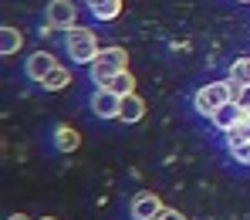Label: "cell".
<instances>
[{
	"instance_id": "cell-17",
	"label": "cell",
	"mask_w": 250,
	"mask_h": 220,
	"mask_svg": "<svg viewBox=\"0 0 250 220\" xmlns=\"http://www.w3.org/2000/svg\"><path fill=\"white\" fill-rule=\"evenodd\" d=\"M230 156H233L240 166H250V139H247V142H237V146H230Z\"/></svg>"
},
{
	"instance_id": "cell-13",
	"label": "cell",
	"mask_w": 250,
	"mask_h": 220,
	"mask_svg": "<svg viewBox=\"0 0 250 220\" xmlns=\"http://www.w3.org/2000/svg\"><path fill=\"white\" fill-rule=\"evenodd\" d=\"M21 44H24V34L17 27H0V54H14L21 51Z\"/></svg>"
},
{
	"instance_id": "cell-19",
	"label": "cell",
	"mask_w": 250,
	"mask_h": 220,
	"mask_svg": "<svg viewBox=\"0 0 250 220\" xmlns=\"http://www.w3.org/2000/svg\"><path fill=\"white\" fill-rule=\"evenodd\" d=\"M227 82H230V95H233V102H244V91H247V88L240 85V82H233V78H227Z\"/></svg>"
},
{
	"instance_id": "cell-5",
	"label": "cell",
	"mask_w": 250,
	"mask_h": 220,
	"mask_svg": "<svg viewBox=\"0 0 250 220\" xmlns=\"http://www.w3.org/2000/svg\"><path fill=\"white\" fill-rule=\"evenodd\" d=\"M91 112H95L98 119H119V112H122V95H115L112 88H98V91L91 95Z\"/></svg>"
},
{
	"instance_id": "cell-6",
	"label": "cell",
	"mask_w": 250,
	"mask_h": 220,
	"mask_svg": "<svg viewBox=\"0 0 250 220\" xmlns=\"http://www.w3.org/2000/svg\"><path fill=\"white\" fill-rule=\"evenodd\" d=\"M250 115V105H244V102H227V105H220L216 112H213V126L216 129H230V126H237V122H244Z\"/></svg>"
},
{
	"instance_id": "cell-21",
	"label": "cell",
	"mask_w": 250,
	"mask_h": 220,
	"mask_svg": "<svg viewBox=\"0 0 250 220\" xmlns=\"http://www.w3.org/2000/svg\"><path fill=\"white\" fill-rule=\"evenodd\" d=\"M41 220H58V217H41Z\"/></svg>"
},
{
	"instance_id": "cell-9",
	"label": "cell",
	"mask_w": 250,
	"mask_h": 220,
	"mask_svg": "<svg viewBox=\"0 0 250 220\" xmlns=\"http://www.w3.org/2000/svg\"><path fill=\"white\" fill-rule=\"evenodd\" d=\"M142 115H146V102H142L135 91H132V95H125L119 119H122V122H128V126H135V122H142Z\"/></svg>"
},
{
	"instance_id": "cell-11",
	"label": "cell",
	"mask_w": 250,
	"mask_h": 220,
	"mask_svg": "<svg viewBox=\"0 0 250 220\" xmlns=\"http://www.w3.org/2000/svg\"><path fill=\"white\" fill-rule=\"evenodd\" d=\"M82 146V135L75 129H68V126H58L54 129V149H61V153H75Z\"/></svg>"
},
{
	"instance_id": "cell-12",
	"label": "cell",
	"mask_w": 250,
	"mask_h": 220,
	"mask_svg": "<svg viewBox=\"0 0 250 220\" xmlns=\"http://www.w3.org/2000/svg\"><path fill=\"white\" fill-rule=\"evenodd\" d=\"M71 82H75V78H71V71L58 65V68H54V71H51V75H47V78L41 82V88H44V91H61V88L71 85Z\"/></svg>"
},
{
	"instance_id": "cell-20",
	"label": "cell",
	"mask_w": 250,
	"mask_h": 220,
	"mask_svg": "<svg viewBox=\"0 0 250 220\" xmlns=\"http://www.w3.org/2000/svg\"><path fill=\"white\" fill-rule=\"evenodd\" d=\"M7 220H27V217H21V214H14V217H7Z\"/></svg>"
},
{
	"instance_id": "cell-4",
	"label": "cell",
	"mask_w": 250,
	"mask_h": 220,
	"mask_svg": "<svg viewBox=\"0 0 250 220\" xmlns=\"http://www.w3.org/2000/svg\"><path fill=\"white\" fill-rule=\"evenodd\" d=\"M44 21H47V27H64L68 31L78 21V7L71 0H51L47 10H44Z\"/></svg>"
},
{
	"instance_id": "cell-1",
	"label": "cell",
	"mask_w": 250,
	"mask_h": 220,
	"mask_svg": "<svg viewBox=\"0 0 250 220\" xmlns=\"http://www.w3.org/2000/svg\"><path fill=\"white\" fill-rule=\"evenodd\" d=\"M88 71H91V82H95L98 88L108 85L115 75L128 71V51H125V47H102L98 58L88 65Z\"/></svg>"
},
{
	"instance_id": "cell-7",
	"label": "cell",
	"mask_w": 250,
	"mask_h": 220,
	"mask_svg": "<svg viewBox=\"0 0 250 220\" xmlns=\"http://www.w3.org/2000/svg\"><path fill=\"white\" fill-rule=\"evenodd\" d=\"M58 68V61H54V54H47V51H34L31 58H27V65H24V75L31 78V82H38L41 85L44 78L51 75Z\"/></svg>"
},
{
	"instance_id": "cell-15",
	"label": "cell",
	"mask_w": 250,
	"mask_h": 220,
	"mask_svg": "<svg viewBox=\"0 0 250 220\" xmlns=\"http://www.w3.org/2000/svg\"><path fill=\"white\" fill-rule=\"evenodd\" d=\"M247 139H250V115L244 122H237V126L227 129V146H237V142H247Z\"/></svg>"
},
{
	"instance_id": "cell-14",
	"label": "cell",
	"mask_w": 250,
	"mask_h": 220,
	"mask_svg": "<svg viewBox=\"0 0 250 220\" xmlns=\"http://www.w3.org/2000/svg\"><path fill=\"white\" fill-rule=\"evenodd\" d=\"M102 88H112L115 95H122V98H125V95L135 91V78H132V71H122V75H115L108 85H102Z\"/></svg>"
},
{
	"instance_id": "cell-8",
	"label": "cell",
	"mask_w": 250,
	"mask_h": 220,
	"mask_svg": "<svg viewBox=\"0 0 250 220\" xmlns=\"http://www.w3.org/2000/svg\"><path fill=\"white\" fill-rule=\"evenodd\" d=\"M159 210H163V200H159L156 193H139V197L128 203V214L135 220H156Z\"/></svg>"
},
{
	"instance_id": "cell-16",
	"label": "cell",
	"mask_w": 250,
	"mask_h": 220,
	"mask_svg": "<svg viewBox=\"0 0 250 220\" xmlns=\"http://www.w3.org/2000/svg\"><path fill=\"white\" fill-rule=\"evenodd\" d=\"M230 78H233V82H240L244 88H250V58H240V61H233V68H230Z\"/></svg>"
},
{
	"instance_id": "cell-10",
	"label": "cell",
	"mask_w": 250,
	"mask_h": 220,
	"mask_svg": "<svg viewBox=\"0 0 250 220\" xmlns=\"http://www.w3.org/2000/svg\"><path fill=\"white\" fill-rule=\"evenodd\" d=\"M88 10L95 21H115L122 14V0H88Z\"/></svg>"
},
{
	"instance_id": "cell-18",
	"label": "cell",
	"mask_w": 250,
	"mask_h": 220,
	"mask_svg": "<svg viewBox=\"0 0 250 220\" xmlns=\"http://www.w3.org/2000/svg\"><path fill=\"white\" fill-rule=\"evenodd\" d=\"M156 220H186V217H183V214H179L176 207H163V210H159V217H156Z\"/></svg>"
},
{
	"instance_id": "cell-22",
	"label": "cell",
	"mask_w": 250,
	"mask_h": 220,
	"mask_svg": "<svg viewBox=\"0 0 250 220\" xmlns=\"http://www.w3.org/2000/svg\"><path fill=\"white\" fill-rule=\"evenodd\" d=\"M237 3H250V0H237Z\"/></svg>"
},
{
	"instance_id": "cell-2",
	"label": "cell",
	"mask_w": 250,
	"mask_h": 220,
	"mask_svg": "<svg viewBox=\"0 0 250 220\" xmlns=\"http://www.w3.org/2000/svg\"><path fill=\"white\" fill-rule=\"evenodd\" d=\"M64 51H68V58L75 61V65H91L95 58H98V38H95V31L91 27H68L64 31Z\"/></svg>"
},
{
	"instance_id": "cell-3",
	"label": "cell",
	"mask_w": 250,
	"mask_h": 220,
	"mask_svg": "<svg viewBox=\"0 0 250 220\" xmlns=\"http://www.w3.org/2000/svg\"><path fill=\"white\" fill-rule=\"evenodd\" d=\"M227 102H233L230 82H209V85H203L196 95H193L196 112H200V115H209V119H213V112H216L220 105H227Z\"/></svg>"
}]
</instances>
